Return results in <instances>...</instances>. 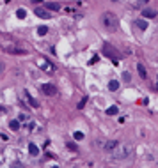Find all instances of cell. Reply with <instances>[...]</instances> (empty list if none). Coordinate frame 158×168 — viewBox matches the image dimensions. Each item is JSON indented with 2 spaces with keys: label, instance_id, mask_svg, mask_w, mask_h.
<instances>
[{
  "label": "cell",
  "instance_id": "d4e9b609",
  "mask_svg": "<svg viewBox=\"0 0 158 168\" xmlns=\"http://www.w3.org/2000/svg\"><path fill=\"white\" fill-rule=\"evenodd\" d=\"M32 2H34V4H41V2H43V0H32Z\"/></svg>",
  "mask_w": 158,
  "mask_h": 168
},
{
  "label": "cell",
  "instance_id": "44dd1931",
  "mask_svg": "<svg viewBox=\"0 0 158 168\" xmlns=\"http://www.w3.org/2000/svg\"><path fill=\"white\" fill-rule=\"evenodd\" d=\"M46 32H48V27H45V25H41V27L37 28V34H39V36H45Z\"/></svg>",
  "mask_w": 158,
  "mask_h": 168
},
{
  "label": "cell",
  "instance_id": "7402d4cb",
  "mask_svg": "<svg viewBox=\"0 0 158 168\" xmlns=\"http://www.w3.org/2000/svg\"><path fill=\"white\" fill-rule=\"evenodd\" d=\"M85 103H87V97H82V101L78 103V110H82L83 106H85Z\"/></svg>",
  "mask_w": 158,
  "mask_h": 168
},
{
  "label": "cell",
  "instance_id": "3957f363",
  "mask_svg": "<svg viewBox=\"0 0 158 168\" xmlns=\"http://www.w3.org/2000/svg\"><path fill=\"white\" fill-rule=\"evenodd\" d=\"M103 53L107 55L108 58H112V60H114V64H117L119 58H121V53H119V51L115 50L114 46H110L108 43H105V44H103Z\"/></svg>",
  "mask_w": 158,
  "mask_h": 168
},
{
  "label": "cell",
  "instance_id": "8fae6325",
  "mask_svg": "<svg viewBox=\"0 0 158 168\" xmlns=\"http://www.w3.org/2000/svg\"><path fill=\"white\" fill-rule=\"evenodd\" d=\"M46 9H48V11H59L60 5H59L57 2H48V4H46Z\"/></svg>",
  "mask_w": 158,
  "mask_h": 168
},
{
  "label": "cell",
  "instance_id": "d6986e66",
  "mask_svg": "<svg viewBox=\"0 0 158 168\" xmlns=\"http://www.w3.org/2000/svg\"><path fill=\"white\" fill-rule=\"evenodd\" d=\"M16 16H18L20 19H23V18L27 16V11H25V9H18V11H16Z\"/></svg>",
  "mask_w": 158,
  "mask_h": 168
},
{
  "label": "cell",
  "instance_id": "ac0fdd59",
  "mask_svg": "<svg viewBox=\"0 0 158 168\" xmlns=\"http://www.w3.org/2000/svg\"><path fill=\"white\" fill-rule=\"evenodd\" d=\"M117 112H119V108H117V106H110V108L107 110V115H110V117H112V115H115Z\"/></svg>",
  "mask_w": 158,
  "mask_h": 168
},
{
  "label": "cell",
  "instance_id": "30bf717a",
  "mask_svg": "<svg viewBox=\"0 0 158 168\" xmlns=\"http://www.w3.org/2000/svg\"><path fill=\"white\" fill-rule=\"evenodd\" d=\"M7 51L14 55H27V50H20V48H7Z\"/></svg>",
  "mask_w": 158,
  "mask_h": 168
},
{
  "label": "cell",
  "instance_id": "4316f807",
  "mask_svg": "<svg viewBox=\"0 0 158 168\" xmlns=\"http://www.w3.org/2000/svg\"><path fill=\"white\" fill-rule=\"evenodd\" d=\"M156 90H158V78H156Z\"/></svg>",
  "mask_w": 158,
  "mask_h": 168
},
{
  "label": "cell",
  "instance_id": "f1b7e54d",
  "mask_svg": "<svg viewBox=\"0 0 158 168\" xmlns=\"http://www.w3.org/2000/svg\"><path fill=\"white\" fill-rule=\"evenodd\" d=\"M52 168H57V166H52Z\"/></svg>",
  "mask_w": 158,
  "mask_h": 168
},
{
  "label": "cell",
  "instance_id": "9a60e30c",
  "mask_svg": "<svg viewBox=\"0 0 158 168\" xmlns=\"http://www.w3.org/2000/svg\"><path fill=\"white\" fill-rule=\"evenodd\" d=\"M9 128H11L13 131H18L20 129V120H11L9 122Z\"/></svg>",
  "mask_w": 158,
  "mask_h": 168
},
{
  "label": "cell",
  "instance_id": "277c9868",
  "mask_svg": "<svg viewBox=\"0 0 158 168\" xmlns=\"http://www.w3.org/2000/svg\"><path fill=\"white\" fill-rule=\"evenodd\" d=\"M37 66L43 69L45 73H48V75H52V73L55 71V66L54 64H50L48 60H45V58H41V60H37Z\"/></svg>",
  "mask_w": 158,
  "mask_h": 168
},
{
  "label": "cell",
  "instance_id": "6da1fadb",
  "mask_svg": "<svg viewBox=\"0 0 158 168\" xmlns=\"http://www.w3.org/2000/svg\"><path fill=\"white\" fill-rule=\"evenodd\" d=\"M101 25L107 30H110V32H114V30H117V27H119V19L114 13H105L101 16Z\"/></svg>",
  "mask_w": 158,
  "mask_h": 168
},
{
  "label": "cell",
  "instance_id": "8992f818",
  "mask_svg": "<svg viewBox=\"0 0 158 168\" xmlns=\"http://www.w3.org/2000/svg\"><path fill=\"white\" fill-rule=\"evenodd\" d=\"M36 16H37V18H43V19H50V18H52V14L46 11V9H39V7L36 9Z\"/></svg>",
  "mask_w": 158,
  "mask_h": 168
},
{
  "label": "cell",
  "instance_id": "ffe728a7",
  "mask_svg": "<svg viewBox=\"0 0 158 168\" xmlns=\"http://www.w3.org/2000/svg\"><path fill=\"white\" fill-rule=\"evenodd\" d=\"M73 138H75V140H83V133L82 131H75V133H73Z\"/></svg>",
  "mask_w": 158,
  "mask_h": 168
},
{
  "label": "cell",
  "instance_id": "52a82bcc",
  "mask_svg": "<svg viewBox=\"0 0 158 168\" xmlns=\"http://www.w3.org/2000/svg\"><path fill=\"white\" fill-rule=\"evenodd\" d=\"M25 97H27V101H28V104H30V106H32V108H37L39 106V103L32 97V96H30V94L28 92H25Z\"/></svg>",
  "mask_w": 158,
  "mask_h": 168
},
{
  "label": "cell",
  "instance_id": "9c48e42d",
  "mask_svg": "<svg viewBox=\"0 0 158 168\" xmlns=\"http://www.w3.org/2000/svg\"><path fill=\"white\" fill-rule=\"evenodd\" d=\"M28 152H30V156H39L37 145H36V143H28Z\"/></svg>",
  "mask_w": 158,
  "mask_h": 168
},
{
  "label": "cell",
  "instance_id": "7a4b0ae2",
  "mask_svg": "<svg viewBox=\"0 0 158 168\" xmlns=\"http://www.w3.org/2000/svg\"><path fill=\"white\" fill-rule=\"evenodd\" d=\"M133 151V147L128 145V143H124V145H117L115 149L110 152V157L112 159H124V157H128Z\"/></svg>",
  "mask_w": 158,
  "mask_h": 168
},
{
  "label": "cell",
  "instance_id": "4fadbf2b",
  "mask_svg": "<svg viewBox=\"0 0 158 168\" xmlns=\"http://www.w3.org/2000/svg\"><path fill=\"white\" fill-rule=\"evenodd\" d=\"M142 16H144V18H155V16H156V13H155V11H151V9H144Z\"/></svg>",
  "mask_w": 158,
  "mask_h": 168
},
{
  "label": "cell",
  "instance_id": "e0dca14e",
  "mask_svg": "<svg viewBox=\"0 0 158 168\" xmlns=\"http://www.w3.org/2000/svg\"><path fill=\"white\" fill-rule=\"evenodd\" d=\"M66 147H68L69 151H73V152H77V151H78V147L73 143V142H66Z\"/></svg>",
  "mask_w": 158,
  "mask_h": 168
},
{
  "label": "cell",
  "instance_id": "7c38bea8",
  "mask_svg": "<svg viewBox=\"0 0 158 168\" xmlns=\"http://www.w3.org/2000/svg\"><path fill=\"white\" fill-rule=\"evenodd\" d=\"M137 71H139L140 78H147V73H146V69H144V66H142V64H137Z\"/></svg>",
  "mask_w": 158,
  "mask_h": 168
},
{
  "label": "cell",
  "instance_id": "603a6c76",
  "mask_svg": "<svg viewBox=\"0 0 158 168\" xmlns=\"http://www.w3.org/2000/svg\"><path fill=\"white\" fill-rule=\"evenodd\" d=\"M94 62H98V55H96V57H92V58L89 60V64H94Z\"/></svg>",
  "mask_w": 158,
  "mask_h": 168
},
{
  "label": "cell",
  "instance_id": "484cf974",
  "mask_svg": "<svg viewBox=\"0 0 158 168\" xmlns=\"http://www.w3.org/2000/svg\"><path fill=\"white\" fill-rule=\"evenodd\" d=\"M147 2H149V0H140V4H147Z\"/></svg>",
  "mask_w": 158,
  "mask_h": 168
},
{
  "label": "cell",
  "instance_id": "5bb4252c",
  "mask_svg": "<svg viewBox=\"0 0 158 168\" xmlns=\"http://www.w3.org/2000/svg\"><path fill=\"white\" fill-rule=\"evenodd\" d=\"M108 89H110L112 92H115V90L119 89V81H115V80H112V81L108 83Z\"/></svg>",
  "mask_w": 158,
  "mask_h": 168
},
{
  "label": "cell",
  "instance_id": "2e32d148",
  "mask_svg": "<svg viewBox=\"0 0 158 168\" xmlns=\"http://www.w3.org/2000/svg\"><path fill=\"white\" fill-rule=\"evenodd\" d=\"M137 27H139L140 30H146L147 28V23L144 22V19H137Z\"/></svg>",
  "mask_w": 158,
  "mask_h": 168
},
{
  "label": "cell",
  "instance_id": "83f0119b",
  "mask_svg": "<svg viewBox=\"0 0 158 168\" xmlns=\"http://www.w3.org/2000/svg\"><path fill=\"white\" fill-rule=\"evenodd\" d=\"M2 69H4V66H2V64H0V71H2Z\"/></svg>",
  "mask_w": 158,
  "mask_h": 168
},
{
  "label": "cell",
  "instance_id": "cb8c5ba5",
  "mask_svg": "<svg viewBox=\"0 0 158 168\" xmlns=\"http://www.w3.org/2000/svg\"><path fill=\"white\" fill-rule=\"evenodd\" d=\"M123 78H124L126 81H130V75H128V73H124V75H123Z\"/></svg>",
  "mask_w": 158,
  "mask_h": 168
},
{
  "label": "cell",
  "instance_id": "ba28073f",
  "mask_svg": "<svg viewBox=\"0 0 158 168\" xmlns=\"http://www.w3.org/2000/svg\"><path fill=\"white\" fill-rule=\"evenodd\" d=\"M117 145H119V143H117V142H114V140H112V142H107V143H105V151H107V152H112Z\"/></svg>",
  "mask_w": 158,
  "mask_h": 168
},
{
  "label": "cell",
  "instance_id": "5b68a950",
  "mask_svg": "<svg viewBox=\"0 0 158 168\" xmlns=\"http://www.w3.org/2000/svg\"><path fill=\"white\" fill-rule=\"evenodd\" d=\"M41 90H43L46 96H55V92H57L54 83H45V85H41Z\"/></svg>",
  "mask_w": 158,
  "mask_h": 168
}]
</instances>
